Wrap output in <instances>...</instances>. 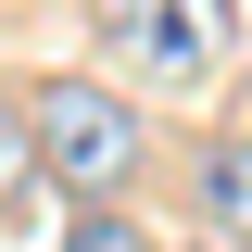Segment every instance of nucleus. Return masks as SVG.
Here are the masks:
<instances>
[{"instance_id":"obj_1","label":"nucleus","mask_w":252,"mask_h":252,"mask_svg":"<svg viewBox=\"0 0 252 252\" xmlns=\"http://www.w3.org/2000/svg\"><path fill=\"white\" fill-rule=\"evenodd\" d=\"M26 139H38V177H51L76 215H126V189L152 177V126H139L126 89H101V76H38L26 89Z\"/></svg>"},{"instance_id":"obj_2","label":"nucleus","mask_w":252,"mask_h":252,"mask_svg":"<svg viewBox=\"0 0 252 252\" xmlns=\"http://www.w3.org/2000/svg\"><path fill=\"white\" fill-rule=\"evenodd\" d=\"M114 51L152 89H202L227 63V0H114Z\"/></svg>"},{"instance_id":"obj_3","label":"nucleus","mask_w":252,"mask_h":252,"mask_svg":"<svg viewBox=\"0 0 252 252\" xmlns=\"http://www.w3.org/2000/svg\"><path fill=\"white\" fill-rule=\"evenodd\" d=\"M202 227H215V252H252V126H227V139H202Z\"/></svg>"},{"instance_id":"obj_4","label":"nucleus","mask_w":252,"mask_h":252,"mask_svg":"<svg viewBox=\"0 0 252 252\" xmlns=\"http://www.w3.org/2000/svg\"><path fill=\"white\" fill-rule=\"evenodd\" d=\"M63 252H152V240H139L126 215H76V227H63Z\"/></svg>"}]
</instances>
